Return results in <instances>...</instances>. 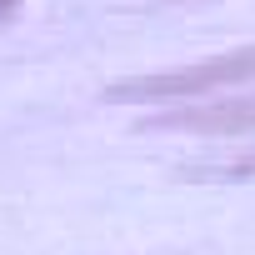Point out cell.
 Listing matches in <instances>:
<instances>
[{
	"label": "cell",
	"instance_id": "cell-1",
	"mask_svg": "<svg viewBox=\"0 0 255 255\" xmlns=\"http://www.w3.org/2000/svg\"><path fill=\"white\" fill-rule=\"evenodd\" d=\"M255 80V45L235 50V55H215L200 65H180V70H160V75H135L110 90V100H175V95H210L225 85H245Z\"/></svg>",
	"mask_w": 255,
	"mask_h": 255
},
{
	"label": "cell",
	"instance_id": "cell-2",
	"mask_svg": "<svg viewBox=\"0 0 255 255\" xmlns=\"http://www.w3.org/2000/svg\"><path fill=\"white\" fill-rule=\"evenodd\" d=\"M155 125H170V130H200V135H245L255 130V95L240 100H220L210 110H185V115H165Z\"/></svg>",
	"mask_w": 255,
	"mask_h": 255
},
{
	"label": "cell",
	"instance_id": "cell-3",
	"mask_svg": "<svg viewBox=\"0 0 255 255\" xmlns=\"http://www.w3.org/2000/svg\"><path fill=\"white\" fill-rule=\"evenodd\" d=\"M15 15V0H0V20H10Z\"/></svg>",
	"mask_w": 255,
	"mask_h": 255
}]
</instances>
